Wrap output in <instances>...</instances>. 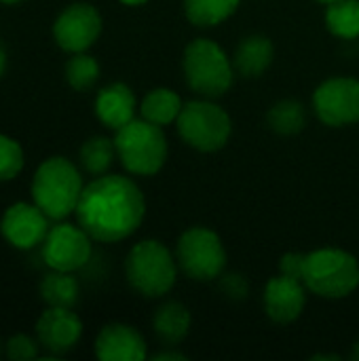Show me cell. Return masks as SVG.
Masks as SVG:
<instances>
[{"mask_svg":"<svg viewBox=\"0 0 359 361\" xmlns=\"http://www.w3.org/2000/svg\"><path fill=\"white\" fill-rule=\"evenodd\" d=\"M326 27L336 38H359V0H339L328 4Z\"/></svg>","mask_w":359,"mask_h":361,"instance_id":"cell-24","label":"cell"},{"mask_svg":"<svg viewBox=\"0 0 359 361\" xmlns=\"http://www.w3.org/2000/svg\"><path fill=\"white\" fill-rule=\"evenodd\" d=\"M182 106H184V102L180 99V95L176 91L157 87L144 95V99L140 104V112H142V118H146L159 127H165V125H171L174 121H178Z\"/></svg>","mask_w":359,"mask_h":361,"instance_id":"cell-20","label":"cell"},{"mask_svg":"<svg viewBox=\"0 0 359 361\" xmlns=\"http://www.w3.org/2000/svg\"><path fill=\"white\" fill-rule=\"evenodd\" d=\"M178 269L193 281H216L226 269V250L218 233L205 226L188 228L176 243Z\"/></svg>","mask_w":359,"mask_h":361,"instance_id":"cell-8","label":"cell"},{"mask_svg":"<svg viewBox=\"0 0 359 361\" xmlns=\"http://www.w3.org/2000/svg\"><path fill=\"white\" fill-rule=\"evenodd\" d=\"M38 294H40V300L47 307L74 309L78 298H80V286H78V279L72 273L51 271L40 279Z\"/></svg>","mask_w":359,"mask_h":361,"instance_id":"cell-19","label":"cell"},{"mask_svg":"<svg viewBox=\"0 0 359 361\" xmlns=\"http://www.w3.org/2000/svg\"><path fill=\"white\" fill-rule=\"evenodd\" d=\"M83 188L78 167L66 157L44 159L32 176V201L53 222L66 220L76 212Z\"/></svg>","mask_w":359,"mask_h":361,"instance_id":"cell-2","label":"cell"},{"mask_svg":"<svg viewBox=\"0 0 359 361\" xmlns=\"http://www.w3.org/2000/svg\"><path fill=\"white\" fill-rule=\"evenodd\" d=\"M40 343L28 334H13L4 343V357L11 361H30L40 357Z\"/></svg>","mask_w":359,"mask_h":361,"instance_id":"cell-27","label":"cell"},{"mask_svg":"<svg viewBox=\"0 0 359 361\" xmlns=\"http://www.w3.org/2000/svg\"><path fill=\"white\" fill-rule=\"evenodd\" d=\"M313 110L328 127L359 123V80L336 76L324 80L313 93Z\"/></svg>","mask_w":359,"mask_h":361,"instance_id":"cell-11","label":"cell"},{"mask_svg":"<svg viewBox=\"0 0 359 361\" xmlns=\"http://www.w3.org/2000/svg\"><path fill=\"white\" fill-rule=\"evenodd\" d=\"M99 78V63L95 57L85 53H72L66 63V80L74 91H89Z\"/></svg>","mask_w":359,"mask_h":361,"instance_id":"cell-25","label":"cell"},{"mask_svg":"<svg viewBox=\"0 0 359 361\" xmlns=\"http://www.w3.org/2000/svg\"><path fill=\"white\" fill-rule=\"evenodd\" d=\"M125 277L140 296L161 298L176 286L178 260L165 243L144 239L129 250L125 258Z\"/></svg>","mask_w":359,"mask_h":361,"instance_id":"cell-4","label":"cell"},{"mask_svg":"<svg viewBox=\"0 0 359 361\" xmlns=\"http://www.w3.org/2000/svg\"><path fill=\"white\" fill-rule=\"evenodd\" d=\"M317 2H322V4H326V6H328V4H332V2H339V0H317Z\"/></svg>","mask_w":359,"mask_h":361,"instance_id":"cell-36","label":"cell"},{"mask_svg":"<svg viewBox=\"0 0 359 361\" xmlns=\"http://www.w3.org/2000/svg\"><path fill=\"white\" fill-rule=\"evenodd\" d=\"M273 57H275V47L271 38L262 34H250L237 44L231 59L239 76L258 78L269 70V66L273 63Z\"/></svg>","mask_w":359,"mask_h":361,"instance_id":"cell-17","label":"cell"},{"mask_svg":"<svg viewBox=\"0 0 359 361\" xmlns=\"http://www.w3.org/2000/svg\"><path fill=\"white\" fill-rule=\"evenodd\" d=\"M104 21L99 11L89 2L68 4L53 21V40L66 53H85L91 49L99 34Z\"/></svg>","mask_w":359,"mask_h":361,"instance_id":"cell-10","label":"cell"},{"mask_svg":"<svg viewBox=\"0 0 359 361\" xmlns=\"http://www.w3.org/2000/svg\"><path fill=\"white\" fill-rule=\"evenodd\" d=\"M351 360L359 361V341L353 345V349H351Z\"/></svg>","mask_w":359,"mask_h":361,"instance_id":"cell-34","label":"cell"},{"mask_svg":"<svg viewBox=\"0 0 359 361\" xmlns=\"http://www.w3.org/2000/svg\"><path fill=\"white\" fill-rule=\"evenodd\" d=\"M300 281L315 296H322L328 300L347 298L359 286L358 258L336 247H326V250L303 254Z\"/></svg>","mask_w":359,"mask_h":361,"instance_id":"cell-3","label":"cell"},{"mask_svg":"<svg viewBox=\"0 0 359 361\" xmlns=\"http://www.w3.org/2000/svg\"><path fill=\"white\" fill-rule=\"evenodd\" d=\"M311 360H313V361H320V360H334V361H339V360H341V357H339V355H324V353H320V355H313Z\"/></svg>","mask_w":359,"mask_h":361,"instance_id":"cell-33","label":"cell"},{"mask_svg":"<svg viewBox=\"0 0 359 361\" xmlns=\"http://www.w3.org/2000/svg\"><path fill=\"white\" fill-rule=\"evenodd\" d=\"M114 157H116L114 140L104 137V135H93L89 140H85L83 146H80V150H78V163H80V167L89 176H93V178L108 173V169L114 163Z\"/></svg>","mask_w":359,"mask_h":361,"instance_id":"cell-21","label":"cell"},{"mask_svg":"<svg viewBox=\"0 0 359 361\" xmlns=\"http://www.w3.org/2000/svg\"><path fill=\"white\" fill-rule=\"evenodd\" d=\"M279 271H281V275H288V277H296V279H300V271H303V254H286V256H281Z\"/></svg>","mask_w":359,"mask_h":361,"instance_id":"cell-29","label":"cell"},{"mask_svg":"<svg viewBox=\"0 0 359 361\" xmlns=\"http://www.w3.org/2000/svg\"><path fill=\"white\" fill-rule=\"evenodd\" d=\"M190 324H193L190 311L182 302H176V300L161 305L152 317V330L165 347L180 345L188 336Z\"/></svg>","mask_w":359,"mask_h":361,"instance_id":"cell-18","label":"cell"},{"mask_svg":"<svg viewBox=\"0 0 359 361\" xmlns=\"http://www.w3.org/2000/svg\"><path fill=\"white\" fill-rule=\"evenodd\" d=\"M6 63H8V57H6V51L0 47V78H2V74L6 72Z\"/></svg>","mask_w":359,"mask_h":361,"instance_id":"cell-31","label":"cell"},{"mask_svg":"<svg viewBox=\"0 0 359 361\" xmlns=\"http://www.w3.org/2000/svg\"><path fill=\"white\" fill-rule=\"evenodd\" d=\"M74 216L93 241L118 243L140 228L146 201L131 178L104 173L83 188Z\"/></svg>","mask_w":359,"mask_h":361,"instance_id":"cell-1","label":"cell"},{"mask_svg":"<svg viewBox=\"0 0 359 361\" xmlns=\"http://www.w3.org/2000/svg\"><path fill=\"white\" fill-rule=\"evenodd\" d=\"M95 357L99 361H144L148 347L133 326L108 324L95 338Z\"/></svg>","mask_w":359,"mask_h":361,"instance_id":"cell-15","label":"cell"},{"mask_svg":"<svg viewBox=\"0 0 359 361\" xmlns=\"http://www.w3.org/2000/svg\"><path fill=\"white\" fill-rule=\"evenodd\" d=\"M49 216L36 205L17 201L8 205L0 218V235L2 239L21 252H30L47 239L49 233Z\"/></svg>","mask_w":359,"mask_h":361,"instance_id":"cell-12","label":"cell"},{"mask_svg":"<svg viewBox=\"0 0 359 361\" xmlns=\"http://www.w3.org/2000/svg\"><path fill=\"white\" fill-rule=\"evenodd\" d=\"M21 0H0V4H6V6H13V4H19Z\"/></svg>","mask_w":359,"mask_h":361,"instance_id":"cell-35","label":"cell"},{"mask_svg":"<svg viewBox=\"0 0 359 361\" xmlns=\"http://www.w3.org/2000/svg\"><path fill=\"white\" fill-rule=\"evenodd\" d=\"M218 286H220V292L229 298V300H235V302H239V300H245L248 298V294H250V283H248V279L243 277V275H239V273H222L220 277H218Z\"/></svg>","mask_w":359,"mask_h":361,"instance_id":"cell-28","label":"cell"},{"mask_svg":"<svg viewBox=\"0 0 359 361\" xmlns=\"http://www.w3.org/2000/svg\"><path fill=\"white\" fill-rule=\"evenodd\" d=\"M241 0H184V15L197 27H214L226 21Z\"/></svg>","mask_w":359,"mask_h":361,"instance_id":"cell-22","label":"cell"},{"mask_svg":"<svg viewBox=\"0 0 359 361\" xmlns=\"http://www.w3.org/2000/svg\"><path fill=\"white\" fill-rule=\"evenodd\" d=\"M93 108L106 129L118 131L135 118V95L125 82H112L97 91Z\"/></svg>","mask_w":359,"mask_h":361,"instance_id":"cell-16","label":"cell"},{"mask_svg":"<svg viewBox=\"0 0 359 361\" xmlns=\"http://www.w3.org/2000/svg\"><path fill=\"white\" fill-rule=\"evenodd\" d=\"M25 157L17 140L0 133V184L15 180L23 169Z\"/></svg>","mask_w":359,"mask_h":361,"instance_id":"cell-26","label":"cell"},{"mask_svg":"<svg viewBox=\"0 0 359 361\" xmlns=\"http://www.w3.org/2000/svg\"><path fill=\"white\" fill-rule=\"evenodd\" d=\"M182 70L190 91L207 99L222 97L233 87L237 74L233 59L216 40L209 38H197L186 44Z\"/></svg>","mask_w":359,"mask_h":361,"instance_id":"cell-5","label":"cell"},{"mask_svg":"<svg viewBox=\"0 0 359 361\" xmlns=\"http://www.w3.org/2000/svg\"><path fill=\"white\" fill-rule=\"evenodd\" d=\"M152 360H157V361H171V360H176V361H184L186 360V355L184 353H178V351H161V353H154L152 355Z\"/></svg>","mask_w":359,"mask_h":361,"instance_id":"cell-30","label":"cell"},{"mask_svg":"<svg viewBox=\"0 0 359 361\" xmlns=\"http://www.w3.org/2000/svg\"><path fill=\"white\" fill-rule=\"evenodd\" d=\"M93 239L80 224H70L59 220L49 228L47 239L42 241V260L51 271L74 273L91 260Z\"/></svg>","mask_w":359,"mask_h":361,"instance_id":"cell-9","label":"cell"},{"mask_svg":"<svg viewBox=\"0 0 359 361\" xmlns=\"http://www.w3.org/2000/svg\"><path fill=\"white\" fill-rule=\"evenodd\" d=\"M114 146L121 165L131 176H154L167 161V137L163 127L146 118H133L121 127L114 135Z\"/></svg>","mask_w":359,"mask_h":361,"instance_id":"cell-6","label":"cell"},{"mask_svg":"<svg viewBox=\"0 0 359 361\" xmlns=\"http://www.w3.org/2000/svg\"><path fill=\"white\" fill-rule=\"evenodd\" d=\"M36 338L49 357H61L80 343L83 322L72 309L49 307L36 322Z\"/></svg>","mask_w":359,"mask_h":361,"instance_id":"cell-13","label":"cell"},{"mask_svg":"<svg viewBox=\"0 0 359 361\" xmlns=\"http://www.w3.org/2000/svg\"><path fill=\"white\" fill-rule=\"evenodd\" d=\"M307 288L300 279L279 275L267 281L264 286V313L275 324H292L296 322L307 305Z\"/></svg>","mask_w":359,"mask_h":361,"instance_id":"cell-14","label":"cell"},{"mask_svg":"<svg viewBox=\"0 0 359 361\" xmlns=\"http://www.w3.org/2000/svg\"><path fill=\"white\" fill-rule=\"evenodd\" d=\"M118 2L125 6H140V4H146L148 0H118Z\"/></svg>","mask_w":359,"mask_h":361,"instance_id":"cell-32","label":"cell"},{"mask_svg":"<svg viewBox=\"0 0 359 361\" xmlns=\"http://www.w3.org/2000/svg\"><path fill=\"white\" fill-rule=\"evenodd\" d=\"M267 125L279 135H296L307 125V110L298 99H281L267 112Z\"/></svg>","mask_w":359,"mask_h":361,"instance_id":"cell-23","label":"cell"},{"mask_svg":"<svg viewBox=\"0 0 359 361\" xmlns=\"http://www.w3.org/2000/svg\"><path fill=\"white\" fill-rule=\"evenodd\" d=\"M176 127L182 142L199 152L222 150L233 133L229 112L207 97L186 102L176 121Z\"/></svg>","mask_w":359,"mask_h":361,"instance_id":"cell-7","label":"cell"},{"mask_svg":"<svg viewBox=\"0 0 359 361\" xmlns=\"http://www.w3.org/2000/svg\"><path fill=\"white\" fill-rule=\"evenodd\" d=\"M2 355H4V343L0 341V357H2Z\"/></svg>","mask_w":359,"mask_h":361,"instance_id":"cell-37","label":"cell"}]
</instances>
